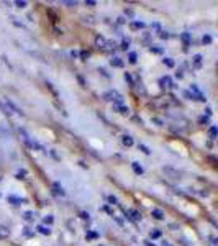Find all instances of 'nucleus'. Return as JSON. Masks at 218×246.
Wrapping results in <instances>:
<instances>
[{
    "mask_svg": "<svg viewBox=\"0 0 218 246\" xmlns=\"http://www.w3.org/2000/svg\"><path fill=\"white\" fill-rule=\"evenodd\" d=\"M104 100L107 102H115V105H123V97L117 90H108L104 94Z\"/></svg>",
    "mask_w": 218,
    "mask_h": 246,
    "instance_id": "1",
    "label": "nucleus"
},
{
    "mask_svg": "<svg viewBox=\"0 0 218 246\" xmlns=\"http://www.w3.org/2000/svg\"><path fill=\"white\" fill-rule=\"evenodd\" d=\"M159 85H161V87H176V85L172 84V79L169 76H164V77L159 79Z\"/></svg>",
    "mask_w": 218,
    "mask_h": 246,
    "instance_id": "2",
    "label": "nucleus"
},
{
    "mask_svg": "<svg viewBox=\"0 0 218 246\" xmlns=\"http://www.w3.org/2000/svg\"><path fill=\"white\" fill-rule=\"evenodd\" d=\"M5 105H7V107H8V108H10V112H12V113H18V115H25L23 112H21V108H18V107H17L15 104H13V102H12V100H8V99H7V102H5Z\"/></svg>",
    "mask_w": 218,
    "mask_h": 246,
    "instance_id": "3",
    "label": "nucleus"
},
{
    "mask_svg": "<svg viewBox=\"0 0 218 246\" xmlns=\"http://www.w3.org/2000/svg\"><path fill=\"white\" fill-rule=\"evenodd\" d=\"M125 215L128 217V218H131V220H135V222H138V220H141V213L138 212V210H135V208H131V210H128V212H125Z\"/></svg>",
    "mask_w": 218,
    "mask_h": 246,
    "instance_id": "4",
    "label": "nucleus"
},
{
    "mask_svg": "<svg viewBox=\"0 0 218 246\" xmlns=\"http://www.w3.org/2000/svg\"><path fill=\"white\" fill-rule=\"evenodd\" d=\"M7 200L10 202V204H13V205H21V204H25V199H20V197H15V195H8L7 197Z\"/></svg>",
    "mask_w": 218,
    "mask_h": 246,
    "instance_id": "5",
    "label": "nucleus"
},
{
    "mask_svg": "<svg viewBox=\"0 0 218 246\" xmlns=\"http://www.w3.org/2000/svg\"><path fill=\"white\" fill-rule=\"evenodd\" d=\"M113 110L118 112L120 115H128L130 113V108L126 105H113Z\"/></svg>",
    "mask_w": 218,
    "mask_h": 246,
    "instance_id": "6",
    "label": "nucleus"
},
{
    "mask_svg": "<svg viewBox=\"0 0 218 246\" xmlns=\"http://www.w3.org/2000/svg\"><path fill=\"white\" fill-rule=\"evenodd\" d=\"M121 143L125 144L126 148H131L135 141H133V138H131V136H130V135H125V136H123V138H121Z\"/></svg>",
    "mask_w": 218,
    "mask_h": 246,
    "instance_id": "7",
    "label": "nucleus"
},
{
    "mask_svg": "<svg viewBox=\"0 0 218 246\" xmlns=\"http://www.w3.org/2000/svg\"><path fill=\"white\" fill-rule=\"evenodd\" d=\"M110 64L113 67H123V66H125V62H123L121 57H113V59L110 61Z\"/></svg>",
    "mask_w": 218,
    "mask_h": 246,
    "instance_id": "8",
    "label": "nucleus"
},
{
    "mask_svg": "<svg viewBox=\"0 0 218 246\" xmlns=\"http://www.w3.org/2000/svg\"><path fill=\"white\" fill-rule=\"evenodd\" d=\"M151 213H152V217H154V218H157V220H164V212H162V210H159V208H152Z\"/></svg>",
    "mask_w": 218,
    "mask_h": 246,
    "instance_id": "9",
    "label": "nucleus"
},
{
    "mask_svg": "<svg viewBox=\"0 0 218 246\" xmlns=\"http://www.w3.org/2000/svg\"><path fill=\"white\" fill-rule=\"evenodd\" d=\"M53 189H54V194H57V195H64V194H66L59 182H53Z\"/></svg>",
    "mask_w": 218,
    "mask_h": 246,
    "instance_id": "10",
    "label": "nucleus"
},
{
    "mask_svg": "<svg viewBox=\"0 0 218 246\" xmlns=\"http://www.w3.org/2000/svg\"><path fill=\"white\" fill-rule=\"evenodd\" d=\"M146 26L143 23V21H131V23H130V28H131V30H143V28Z\"/></svg>",
    "mask_w": 218,
    "mask_h": 246,
    "instance_id": "11",
    "label": "nucleus"
},
{
    "mask_svg": "<svg viewBox=\"0 0 218 246\" xmlns=\"http://www.w3.org/2000/svg\"><path fill=\"white\" fill-rule=\"evenodd\" d=\"M95 45H97L100 49H104L105 45H107V40L104 38V36H97V38H95Z\"/></svg>",
    "mask_w": 218,
    "mask_h": 246,
    "instance_id": "12",
    "label": "nucleus"
},
{
    "mask_svg": "<svg viewBox=\"0 0 218 246\" xmlns=\"http://www.w3.org/2000/svg\"><path fill=\"white\" fill-rule=\"evenodd\" d=\"M131 168H133V171L136 172V174H143V172H144L143 166H141L140 163H136V161H135V163H131Z\"/></svg>",
    "mask_w": 218,
    "mask_h": 246,
    "instance_id": "13",
    "label": "nucleus"
},
{
    "mask_svg": "<svg viewBox=\"0 0 218 246\" xmlns=\"http://www.w3.org/2000/svg\"><path fill=\"white\" fill-rule=\"evenodd\" d=\"M180 40L184 41V45H185V46H189V45H190V41H192L190 33H182V35H180Z\"/></svg>",
    "mask_w": 218,
    "mask_h": 246,
    "instance_id": "14",
    "label": "nucleus"
},
{
    "mask_svg": "<svg viewBox=\"0 0 218 246\" xmlns=\"http://www.w3.org/2000/svg\"><path fill=\"white\" fill-rule=\"evenodd\" d=\"M161 230H151L149 231V238L151 240H157V238H161Z\"/></svg>",
    "mask_w": 218,
    "mask_h": 246,
    "instance_id": "15",
    "label": "nucleus"
},
{
    "mask_svg": "<svg viewBox=\"0 0 218 246\" xmlns=\"http://www.w3.org/2000/svg\"><path fill=\"white\" fill-rule=\"evenodd\" d=\"M36 230H38L41 235H46V236H49V235H51V230H49V228H46V227H43V225H40Z\"/></svg>",
    "mask_w": 218,
    "mask_h": 246,
    "instance_id": "16",
    "label": "nucleus"
},
{
    "mask_svg": "<svg viewBox=\"0 0 218 246\" xmlns=\"http://www.w3.org/2000/svg\"><path fill=\"white\" fill-rule=\"evenodd\" d=\"M202 59H203V57H202L200 54H195V56H194V64H195V67H200V66H202Z\"/></svg>",
    "mask_w": 218,
    "mask_h": 246,
    "instance_id": "17",
    "label": "nucleus"
},
{
    "mask_svg": "<svg viewBox=\"0 0 218 246\" xmlns=\"http://www.w3.org/2000/svg\"><path fill=\"white\" fill-rule=\"evenodd\" d=\"M216 126H210V130H208V135H210V138L212 140H216Z\"/></svg>",
    "mask_w": 218,
    "mask_h": 246,
    "instance_id": "18",
    "label": "nucleus"
},
{
    "mask_svg": "<svg viewBox=\"0 0 218 246\" xmlns=\"http://www.w3.org/2000/svg\"><path fill=\"white\" fill-rule=\"evenodd\" d=\"M138 148H140V149L143 151L144 154H151V149H149V148L146 146V144H143V143H140V144H138Z\"/></svg>",
    "mask_w": 218,
    "mask_h": 246,
    "instance_id": "19",
    "label": "nucleus"
},
{
    "mask_svg": "<svg viewBox=\"0 0 218 246\" xmlns=\"http://www.w3.org/2000/svg\"><path fill=\"white\" fill-rule=\"evenodd\" d=\"M85 238H87V240H93V238H98V233H97V231H87Z\"/></svg>",
    "mask_w": 218,
    "mask_h": 246,
    "instance_id": "20",
    "label": "nucleus"
},
{
    "mask_svg": "<svg viewBox=\"0 0 218 246\" xmlns=\"http://www.w3.org/2000/svg\"><path fill=\"white\" fill-rule=\"evenodd\" d=\"M30 146L35 148V149H38V151H45V146H41V144H40V143H36V141H31V143H30Z\"/></svg>",
    "mask_w": 218,
    "mask_h": 246,
    "instance_id": "21",
    "label": "nucleus"
},
{
    "mask_svg": "<svg viewBox=\"0 0 218 246\" xmlns=\"http://www.w3.org/2000/svg\"><path fill=\"white\" fill-rule=\"evenodd\" d=\"M162 62H164L167 67H174V66H176V62H174L171 57H164V61H162Z\"/></svg>",
    "mask_w": 218,
    "mask_h": 246,
    "instance_id": "22",
    "label": "nucleus"
},
{
    "mask_svg": "<svg viewBox=\"0 0 218 246\" xmlns=\"http://www.w3.org/2000/svg\"><path fill=\"white\" fill-rule=\"evenodd\" d=\"M128 61L131 62V64H135V62L138 61V54H136V53H130V54H128Z\"/></svg>",
    "mask_w": 218,
    "mask_h": 246,
    "instance_id": "23",
    "label": "nucleus"
},
{
    "mask_svg": "<svg viewBox=\"0 0 218 246\" xmlns=\"http://www.w3.org/2000/svg\"><path fill=\"white\" fill-rule=\"evenodd\" d=\"M199 123H200V125H208V123H210V118L203 115V117H200V118H199Z\"/></svg>",
    "mask_w": 218,
    "mask_h": 246,
    "instance_id": "24",
    "label": "nucleus"
},
{
    "mask_svg": "<svg viewBox=\"0 0 218 246\" xmlns=\"http://www.w3.org/2000/svg\"><path fill=\"white\" fill-rule=\"evenodd\" d=\"M125 81H126L130 85H135V82H133V77L130 76V72H125Z\"/></svg>",
    "mask_w": 218,
    "mask_h": 246,
    "instance_id": "25",
    "label": "nucleus"
},
{
    "mask_svg": "<svg viewBox=\"0 0 218 246\" xmlns=\"http://www.w3.org/2000/svg\"><path fill=\"white\" fill-rule=\"evenodd\" d=\"M0 108H2V112H3L5 115H12V112H10V108L7 107V105H3L2 102H0Z\"/></svg>",
    "mask_w": 218,
    "mask_h": 246,
    "instance_id": "26",
    "label": "nucleus"
},
{
    "mask_svg": "<svg viewBox=\"0 0 218 246\" xmlns=\"http://www.w3.org/2000/svg\"><path fill=\"white\" fill-rule=\"evenodd\" d=\"M26 174H28V172H26L25 169H21V171H18V172H17V179H25V177H26Z\"/></svg>",
    "mask_w": 218,
    "mask_h": 246,
    "instance_id": "27",
    "label": "nucleus"
},
{
    "mask_svg": "<svg viewBox=\"0 0 218 246\" xmlns=\"http://www.w3.org/2000/svg\"><path fill=\"white\" fill-rule=\"evenodd\" d=\"M184 97H185V99H189V100H197L194 94H192V92H189V90H185V92H184Z\"/></svg>",
    "mask_w": 218,
    "mask_h": 246,
    "instance_id": "28",
    "label": "nucleus"
},
{
    "mask_svg": "<svg viewBox=\"0 0 218 246\" xmlns=\"http://www.w3.org/2000/svg\"><path fill=\"white\" fill-rule=\"evenodd\" d=\"M7 236H8V230L0 227V238H7Z\"/></svg>",
    "mask_w": 218,
    "mask_h": 246,
    "instance_id": "29",
    "label": "nucleus"
},
{
    "mask_svg": "<svg viewBox=\"0 0 218 246\" xmlns=\"http://www.w3.org/2000/svg\"><path fill=\"white\" fill-rule=\"evenodd\" d=\"M202 41H203V45H210V43H212V36H210V35H205V36L202 38Z\"/></svg>",
    "mask_w": 218,
    "mask_h": 246,
    "instance_id": "30",
    "label": "nucleus"
},
{
    "mask_svg": "<svg viewBox=\"0 0 218 246\" xmlns=\"http://www.w3.org/2000/svg\"><path fill=\"white\" fill-rule=\"evenodd\" d=\"M107 199H108V202H110V204H112V205H115V204H118V199H117V197H115V195H108V197H107Z\"/></svg>",
    "mask_w": 218,
    "mask_h": 246,
    "instance_id": "31",
    "label": "nucleus"
},
{
    "mask_svg": "<svg viewBox=\"0 0 218 246\" xmlns=\"http://www.w3.org/2000/svg\"><path fill=\"white\" fill-rule=\"evenodd\" d=\"M128 48H130V40H126V38H125V40L121 41V49H125V51H126Z\"/></svg>",
    "mask_w": 218,
    "mask_h": 246,
    "instance_id": "32",
    "label": "nucleus"
},
{
    "mask_svg": "<svg viewBox=\"0 0 218 246\" xmlns=\"http://www.w3.org/2000/svg\"><path fill=\"white\" fill-rule=\"evenodd\" d=\"M15 5L18 7V8H25V7H26V2H25V0H17Z\"/></svg>",
    "mask_w": 218,
    "mask_h": 246,
    "instance_id": "33",
    "label": "nucleus"
},
{
    "mask_svg": "<svg viewBox=\"0 0 218 246\" xmlns=\"http://www.w3.org/2000/svg\"><path fill=\"white\" fill-rule=\"evenodd\" d=\"M43 222H45L46 225H51V223L54 222V218H53V217H51V215H48V217H45V220H43Z\"/></svg>",
    "mask_w": 218,
    "mask_h": 246,
    "instance_id": "34",
    "label": "nucleus"
},
{
    "mask_svg": "<svg viewBox=\"0 0 218 246\" xmlns=\"http://www.w3.org/2000/svg\"><path fill=\"white\" fill-rule=\"evenodd\" d=\"M159 36H161L162 40H167V38H171V35H169L167 31H159Z\"/></svg>",
    "mask_w": 218,
    "mask_h": 246,
    "instance_id": "35",
    "label": "nucleus"
},
{
    "mask_svg": "<svg viewBox=\"0 0 218 246\" xmlns=\"http://www.w3.org/2000/svg\"><path fill=\"white\" fill-rule=\"evenodd\" d=\"M149 49H151L152 53H156V54H162V49H161V48H154V46H151Z\"/></svg>",
    "mask_w": 218,
    "mask_h": 246,
    "instance_id": "36",
    "label": "nucleus"
},
{
    "mask_svg": "<svg viewBox=\"0 0 218 246\" xmlns=\"http://www.w3.org/2000/svg\"><path fill=\"white\" fill-rule=\"evenodd\" d=\"M89 56H90V53H89V51H85V49H84V51H81V57H82L84 61H85V59H87V57H89Z\"/></svg>",
    "mask_w": 218,
    "mask_h": 246,
    "instance_id": "37",
    "label": "nucleus"
},
{
    "mask_svg": "<svg viewBox=\"0 0 218 246\" xmlns=\"http://www.w3.org/2000/svg\"><path fill=\"white\" fill-rule=\"evenodd\" d=\"M25 220H33V212H25Z\"/></svg>",
    "mask_w": 218,
    "mask_h": 246,
    "instance_id": "38",
    "label": "nucleus"
},
{
    "mask_svg": "<svg viewBox=\"0 0 218 246\" xmlns=\"http://www.w3.org/2000/svg\"><path fill=\"white\" fill-rule=\"evenodd\" d=\"M79 215H81V218H84V220H89V213H87V212H81Z\"/></svg>",
    "mask_w": 218,
    "mask_h": 246,
    "instance_id": "39",
    "label": "nucleus"
},
{
    "mask_svg": "<svg viewBox=\"0 0 218 246\" xmlns=\"http://www.w3.org/2000/svg\"><path fill=\"white\" fill-rule=\"evenodd\" d=\"M46 85H48V89H49V90H51V92H53V94H54V95H57V92H56V90H54V87H53V85H51V84H49V82H48V84H46Z\"/></svg>",
    "mask_w": 218,
    "mask_h": 246,
    "instance_id": "40",
    "label": "nucleus"
},
{
    "mask_svg": "<svg viewBox=\"0 0 218 246\" xmlns=\"http://www.w3.org/2000/svg\"><path fill=\"white\" fill-rule=\"evenodd\" d=\"M210 241H212V244H213V246H216V244H218V240H216L215 236H210Z\"/></svg>",
    "mask_w": 218,
    "mask_h": 246,
    "instance_id": "41",
    "label": "nucleus"
},
{
    "mask_svg": "<svg viewBox=\"0 0 218 246\" xmlns=\"http://www.w3.org/2000/svg\"><path fill=\"white\" fill-rule=\"evenodd\" d=\"M85 5H89V7H95V2H93V0H85Z\"/></svg>",
    "mask_w": 218,
    "mask_h": 246,
    "instance_id": "42",
    "label": "nucleus"
},
{
    "mask_svg": "<svg viewBox=\"0 0 218 246\" xmlns=\"http://www.w3.org/2000/svg\"><path fill=\"white\" fill-rule=\"evenodd\" d=\"M77 81L81 82V85H84V87H85V81H84V79H82L81 76H77Z\"/></svg>",
    "mask_w": 218,
    "mask_h": 246,
    "instance_id": "43",
    "label": "nucleus"
},
{
    "mask_svg": "<svg viewBox=\"0 0 218 246\" xmlns=\"http://www.w3.org/2000/svg\"><path fill=\"white\" fill-rule=\"evenodd\" d=\"M144 246H156V244H154V243H151L149 240H146V241H144Z\"/></svg>",
    "mask_w": 218,
    "mask_h": 246,
    "instance_id": "44",
    "label": "nucleus"
},
{
    "mask_svg": "<svg viewBox=\"0 0 218 246\" xmlns=\"http://www.w3.org/2000/svg\"><path fill=\"white\" fill-rule=\"evenodd\" d=\"M66 5H69V7H76L77 5V2H64Z\"/></svg>",
    "mask_w": 218,
    "mask_h": 246,
    "instance_id": "45",
    "label": "nucleus"
},
{
    "mask_svg": "<svg viewBox=\"0 0 218 246\" xmlns=\"http://www.w3.org/2000/svg\"><path fill=\"white\" fill-rule=\"evenodd\" d=\"M23 233H25L26 236H30V235H31V231H30V228H25V231H23Z\"/></svg>",
    "mask_w": 218,
    "mask_h": 246,
    "instance_id": "46",
    "label": "nucleus"
},
{
    "mask_svg": "<svg viewBox=\"0 0 218 246\" xmlns=\"http://www.w3.org/2000/svg\"><path fill=\"white\" fill-rule=\"evenodd\" d=\"M100 72H102V74H104L105 77H110V76H108V74H107V71H105V69H100Z\"/></svg>",
    "mask_w": 218,
    "mask_h": 246,
    "instance_id": "47",
    "label": "nucleus"
},
{
    "mask_svg": "<svg viewBox=\"0 0 218 246\" xmlns=\"http://www.w3.org/2000/svg\"><path fill=\"white\" fill-rule=\"evenodd\" d=\"M161 246H171V243H167V241H162V244Z\"/></svg>",
    "mask_w": 218,
    "mask_h": 246,
    "instance_id": "48",
    "label": "nucleus"
}]
</instances>
